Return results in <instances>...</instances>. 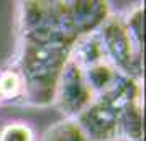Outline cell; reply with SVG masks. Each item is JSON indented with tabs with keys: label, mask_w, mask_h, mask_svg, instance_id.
Wrapping results in <instances>:
<instances>
[{
	"label": "cell",
	"mask_w": 146,
	"mask_h": 141,
	"mask_svg": "<svg viewBox=\"0 0 146 141\" xmlns=\"http://www.w3.org/2000/svg\"><path fill=\"white\" fill-rule=\"evenodd\" d=\"M18 5L15 67L25 84L21 103L49 107L74 44L99 28L102 10L92 0H30Z\"/></svg>",
	"instance_id": "1"
},
{
	"label": "cell",
	"mask_w": 146,
	"mask_h": 141,
	"mask_svg": "<svg viewBox=\"0 0 146 141\" xmlns=\"http://www.w3.org/2000/svg\"><path fill=\"white\" fill-rule=\"evenodd\" d=\"M143 97L139 79L120 74L104 94L95 95L90 105L76 118L90 141H115L120 138V117L126 103Z\"/></svg>",
	"instance_id": "2"
},
{
	"label": "cell",
	"mask_w": 146,
	"mask_h": 141,
	"mask_svg": "<svg viewBox=\"0 0 146 141\" xmlns=\"http://www.w3.org/2000/svg\"><path fill=\"white\" fill-rule=\"evenodd\" d=\"M105 58L120 74L139 79L141 75V54L125 26L123 17L108 15L97 30Z\"/></svg>",
	"instance_id": "3"
},
{
	"label": "cell",
	"mask_w": 146,
	"mask_h": 141,
	"mask_svg": "<svg viewBox=\"0 0 146 141\" xmlns=\"http://www.w3.org/2000/svg\"><path fill=\"white\" fill-rule=\"evenodd\" d=\"M94 99L95 94L87 82L84 71L77 66L76 61L69 58L56 85L53 105L59 108L66 118L76 120Z\"/></svg>",
	"instance_id": "4"
},
{
	"label": "cell",
	"mask_w": 146,
	"mask_h": 141,
	"mask_svg": "<svg viewBox=\"0 0 146 141\" xmlns=\"http://www.w3.org/2000/svg\"><path fill=\"white\" fill-rule=\"evenodd\" d=\"M71 59L77 62L80 69H87L90 66H95L102 61H105V53L100 43L99 33L94 31L86 36H82L76 44H74L72 51H71ZM108 61V59H107Z\"/></svg>",
	"instance_id": "5"
},
{
	"label": "cell",
	"mask_w": 146,
	"mask_h": 141,
	"mask_svg": "<svg viewBox=\"0 0 146 141\" xmlns=\"http://www.w3.org/2000/svg\"><path fill=\"white\" fill-rule=\"evenodd\" d=\"M82 71H84V75H86L87 82L95 95L104 94L105 90H108L120 77V72L107 59L95 64V66L82 69Z\"/></svg>",
	"instance_id": "6"
},
{
	"label": "cell",
	"mask_w": 146,
	"mask_h": 141,
	"mask_svg": "<svg viewBox=\"0 0 146 141\" xmlns=\"http://www.w3.org/2000/svg\"><path fill=\"white\" fill-rule=\"evenodd\" d=\"M25 94V84L20 71L15 64L5 67L0 72V102H18L21 103Z\"/></svg>",
	"instance_id": "7"
},
{
	"label": "cell",
	"mask_w": 146,
	"mask_h": 141,
	"mask_svg": "<svg viewBox=\"0 0 146 141\" xmlns=\"http://www.w3.org/2000/svg\"><path fill=\"white\" fill-rule=\"evenodd\" d=\"M41 141H90L72 118L56 121L41 136Z\"/></svg>",
	"instance_id": "8"
},
{
	"label": "cell",
	"mask_w": 146,
	"mask_h": 141,
	"mask_svg": "<svg viewBox=\"0 0 146 141\" xmlns=\"http://www.w3.org/2000/svg\"><path fill=\"white\" fill-rule=\"evenodd\" d=\"M0 141H36V134L25 121H10L0 128Z\"/></svg>",
	"instance_id": "9"
},
{
	"label": "cell",
	"mask_w": 146,
	"mask_h": 141,
	"mask_svg": "<svg viewBox=\"0 0 146 141\" xmlns=\"http://www.w3.org/2000/svg\"><path fill=\"white\" fill-rule=\"evenodd\" d=\"M123 21L135 44L143 51V5H136L126 17H123Z\"/></svg>",
	"instance_id": "10"
}]
</instances>
